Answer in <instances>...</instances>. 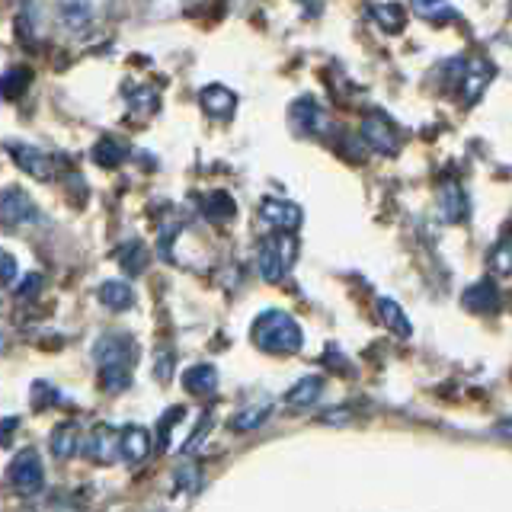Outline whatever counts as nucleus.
I'll return each instance as SVG.
<instances>
[{
    "instance_id": "393cba45",
    "label": "nucleus",
    "mask_w": 512,
    "mask_h": 512,
    "mask_svg": "<svg viewBox=\"0 0 512 512\" xmlns=\"http://www.w3.org/2000/svg\"><path fill=\"white\" fill-rule=\"evenodd\" d=\"M378 314H381L384 327H388L391 333H397V336H410L413 333L410 317L404 314V308H400L394 298H378Z\"/></svg>"
},
{
    "instance_id": "f03ea898",
    "label": "nucleus",
    "mask_w": 512,
    "mask_h": 512,
    "mask_svg": "<svg viewBox=\"0 0 512 512\" xmlns=\"http://www.w3.org/2000/svg\"><path fill=\"white\" fill-rule=\"evenodd\" d=\"M298 260V240L295 231H272L256 253V269H260L263 282H282L288 269Z\"/></svg>"
},
{
    "instance_id": "39448f33",
    "label": "nucleus",
    "mask_w": 512,
    "mask_h": 512,
    "mask_svg": "<svg viewBox=\"0 0 512 512\" xmlns=\"http://www.w3.org/2000/svg\"><path fill=\"white\" fill-rule=\"evenodd\" d=\"M288 116H292V125L298 135H308V138H324L330 132V119L324 106H320L314 96H301V100L292 103L288 109Z\"/></svg>"
},
{
    "instance_id": "a211bd4d",
    "label": "nucleus",
    "mask_w": 512,
    "mask_h": 512,
    "mask_svg": "<svg viewBox=\"0 0 512 512\" xmlns=\"http://www.w3.org/2000/svg\"><path fill=\"white\" fill-rule=\"evenodd\" d=\"M96 298H100L103 308L109 311H128L135 304V292H132V285L122 282V279H109L103 282L100 288H96Z\"/></svg>"
},
{
    "instance_id": "1a4fd4ad",
    "label": "nucleus",
    "mask_w": 512,
    "mask_h": 512,
    "mask_svg": "<svg viewBox=\"0 0 512 512\" xmlns=\"http://www.w3.org/2000/svg\"><path fill=\"white\" fill-rule=\"evenodd\" d=\"M496 77V68L487 61V58H471L468 64H464V80H461V100L474 106L480 96H484V90L490 87V80Z\"/></svg>"
},
{
    "instance_id": "cd10ccee",
    "label": "nucleus",
    "mask_w": 512,
    "mask_h": 512,
    "mask_svg": "<svg viewBox=\"0 0 512 512\" xmlns=\"http://www.w3.org/2000/svg\"><path fill=\"white\" fill-rule=\"evenodd\" d=\"M26 87H29V71H23V68H13L0 77V93H4L7 100H16L20 93H26Z\"/></svg>"
},
{
    "instance_id": "9d476101",
    "label": "nucleus",
    "mask_w": 512,
    "mask_h": 512,
    "mask_svg": "<svg viewBox=\"0 0 512 512\" xmlns=\"http://www.w3.org/2000/svg\"><path fill=\"white\" fill-rule=\"evenodd\" d=\"M84 455L93 464H112L116 458H122L119 455V432L112 429V426H106V423L93 426V432H90L87 442H84Z\"/></svg>"
},
{
    "instance_id": "bb28decb",
    "label": "nucleus",
    "mask_w": 512,
    "mask_h": 512,
    "mask_svg": "<svg viewBox=\"0 0 512 512\" xmlns=\"http://www.w3.org/2000/svg\"><path fill=\"white\" fill-rule=\"evenodd\" d=\"M269 404H260V407H247V410H240L234 420H231V429H237V432H250V429H256L260 426L266 416H269Z\"/></svg>"
},
{
    "instance_id": "2eb2a0df",
    "label": "nucleus",
    "mask_w": 512,
    "mask_h": 512,
    "mask_svg": "<svg viewBox=\"0 0 512 512\" xmlns=\"http://www.w3.org/2000/svg\"><path fill=\"white\" fill-rule=\"evenodd\" d=\"M119 455L128 464H141L151 455V432L144 426H125L119 432Z\"/></svg>"
},
{
    "instance_id": "9b49d317",
    "label": "nucleus",
    "mask_w": 512,
    "mask_h": 512,
    "mask_svg": "<svg viewBox=\"0 0 512 512\" xmlns=\"http://www.w3.org/2000/svg\"><path fill=\"white\" fill-rule=\"evenodd\" d=\"M362 141L378 154H397V144H400L391 122L381 119V116H365L362 119Z\"/></svg>"
},
{
    "instance_id": "4468645a",
    "label": "nucleus",
    "mask_w": 512,
    "mask_h": 512,
    "mask_svg": "<svg viewBox=\"0 0 512 512\" xmlns=\"http://www.w3.org/2000/svg\"><path fill=\"white\" fill-rule=\"evenodd\" d=\"M439 215L448 221V224H461L468 218V196H464L461 183L455 180H445L439 186Z\"/></svg>"
},
{
    "instance_id": "423d86ee",
    "label": "nucleus",
    "mask_w": 512,
    "mask_h": 512,
    "mask_svg": "<svg viewBox=\"0 0 512 512\" xmlns=\"http://www.w3.org/2000/svg\"><path fill=\"white\" fill-rule=\"evenodd\" d=\"M93 359L100 368H132L135 365V343L122 333H106L96 340Z\"/></svg>"
},
{
    "instance_id": "c756f323",
    "label": "nucleus",
    "mask_w": 512,
    "mask_h": 512,
    "mask_svg": "<svg viewBox=\"0 0 512 512\" xmlns=\"http://www.w3.org/2000/svg\"><path fill=\"white\" fill-rule=\"evenodd\" d=\"M157 93L151 90V87H141V90H135V93H128V106H132V112L135 116H151V112L157 109Z\"/></svg>"
},
{
    "instance_id": "dca6fc26",
    "label": "nucleus",
    "mask_w": 512,
    "mask_h": 512,
    "mask_svg": "<svg viewBox=\"0 0 512 512\" xmlns=\"http://www.w3.org/2000/svg\"><path fill=\"white\" fill-rule=\"evenodd\" d=\"M461 304L468 308L471 314H490L500 308V292H496V285L490 279H480L474 285L464 288L461 295Z\"/></svg>"
},
{
    "instance_id": "f257e3e1",
    "label": "nucleus",
    "mask_w": 512,
    "mask_h": 512,
    "mask_svg": "<svg viewBox=\"0 0 512 512\" xmlns=\"http://www.w3.org/2000/svg\"><path fill=\"white\" fill-rule=\"evenodd\" d=\"M253 346L269 352V356H295V352L304 346V333L301 324L288 314V311H263L253 320Z\"/></svg>"
},
{
    "instance_id": "4be33fe9",
    "label": "nucleus",
    "mask_w": 512,
    "mask_h": 512,
    "mask_svg": "<svg viewBox=\"0 0 512 512\" xmlns=\"http://www.w3.org/2000/svg\"><path fill=\"white\" fill-rule=\"evenodd\" d=\"M116 256H119V266L128 272V276H141V272L148 269V260H151V253L141 240H128V244L119 247Z\"/></svg>"
},
{
    "instance_id": "72a5a7b5",
    "label": "nucleus",
    "mask_w": 512,
    "mask_h": 512,
    "mask_svg": "<svg viewBox=\"0 0 512 512\" xmlns=\"http://www.w3.org/2000/svg\"><path fill=\"white\" fill-rule=\"evenodd\" d=\"M170 365H173L170 352H164V362L157 359V378H160V381H167V378H170Z\"/></svg>"
},
{
    "instance_id": "2f4dec72",
    "label": "nucleus",
    "mask_w": 512,
    "mask_h": 512,
    "mask_svg": "<svg viewBox=\"0 0 512 512\" xmlns=\"http://www.w3.org/2000/svg\"><path fill=\"white\" fill-rule=\"evenodd\" d=\"M16 272H20V266H16V256L10 250L0 247V282H13L16 279Z\"/></svg>"
},
{
    "instance_id": "a878e982",
    "label": "nucleus",
    "mask_w": 512,
    "mask_h": 512,
    "mask_svg": "<svg viewBox=\"0 0 512 512\" xmlns=\"http://www.w3.org/2000/svg\"><path fill=\"white\" fill-rule=\"evenodd\" d=\"M372 20L384 32L397 36V32H404V26H407V13H404V7H400V4H375L372 7Z\"/></svg>"
},
{
    "instance_id": "6e6552de",
    "label": "nucleus",
    "mask_w": 512,
    "mask_h": 512,
    "mask_svg": "<svg viewBox=\"0 0 512 512\" xmlns=\"http://www.w3.org/2000/svg\"><path fill=\"white\" fill-rule=\"evenodd\" d=\"M0 218L7 224H39L42 212L20 186H7L0 189Z\"/></svg>"
},
{
    "instance_id": "412c9836",
    "label": "nucleus",
    "mask_w": 512,
    "mask_h": 512,
    "mask_svg": "<svg viewBox=\"0 0 512 512\" xmlns=\"http://www.w3.org/2000/svg\"><path fill=\"white\" fill-rule=\"evenodd\" d=\"M125 157H128V148L119 138H100V141L93 144V164H100L106 170L122 167Z\"/></svg>"
},
{
    "instance_id": "f704fd0d",
    "label": "nucleus",
    "mask_w": 512,
    "mask_h": 512,
    "mask_svg": "<svg viewBox=\"0 0 512 512\" xmlns=\"http://www.w3.org/2000/svg\"><path fill=\"white\" fill-rule=\"evenodd\" d=\"M496 436L512 442V420H500V423H496Z\"/></svg>"
},
{
    "instance_id": "f3484780",
    "label": "nucleus",
    "mask_w": 512,
    "mask_h": 512,
    "mask_svg": "<svg viewBox=\"0 0 512 512\" xmlns=\"http://www.w3.org/2000/svg\"><path fill=\"white\" fill-rule=\"evenodd\" d=\"M410 10L432 26H452L461 20V13L448 0H410Z\"/></svg>"
},
{
    "instance_id": "6ab92c4d",
    "label": "nucleus",
    "mask_w": 512,
    "mask_h": 512,
    "mask_svg": "<svg viewBox=\"0 0 512 512\" xmlns=\"http://www.w3.org/2000/svg\"><path fill=\"white\" fill-rule=\"evenodd\" d=\"M183 388L189 394H196V397H208V394H215L218 388V372H215V365H192L183 372Z\"/></svg>"
},
{
    "instance_id": "0eeeda50",
    "label": "nucleus",
    "mask_w": 512,
    "mask_h": 512,
    "mask_svg": "<svg viewBox=\"0 0 512 512\" xmlns=\"http://www.w3.org/2000/svg\"><path fill=\"white\" fill-rule=\"evenodd\" d=\"M256 212H260V221L272 231H298L301 221H304L301 208L295 202H288V199H279V196H266Z\"/></svg>"
},
{
    "instance_id": "20e7f679",
    "label": "nucleus",
    "mask_w": 512,
    "mask_h": 512,
    "mask_svg": "<svg viewBox=\"0 0 512 512\" xmlns=\"http://www.w3.org/2000/svg\"><path fill=\"white\" fill-rule=\"evenodd\" d=\"M7 154L13 157V164L23 173H29L32 180L48 183L55 176V160L45 151H39L36 144H23V141H7Z\"/></svg>"
},
{
    "instance_id": "ddd939ff",
    "label": "nucleus",
    "mask_w": 512,
    "mask_h": 512,
    "mask_svg": "<svg viewBox=\"0 0 512 512\" xmlns=\"http://www.w3.org/2000/svg\"><path fill=\"white\" fill-rule=\"evenodd\" d=\"M58 16L68 32H87L96 23V4L93 0H58Z\"/></svg>"
},
{
    "instance_id": "c85d7f7f",
    "label": "nucleus",
    "mask_w": 512,
    "mask_h": 512,
    "mask_svg": "<svg viewBox=\"0 0 512 512\" xmlns=\"http://www.w3.org/2000/svg\"><path fill=\"white\" fill-rule=\"evenodd\" d=\"M490 269L496 276H512V244L509 240H500V244L490 250Z\"/></svg>"
},
{
    "instance_id": "7c9ffc66",
    "label": "nucleus",
    "mask_w": 512,
    "mask_h": 512,
    "mask_svg": "<svg viewBox=\"0 0 512 512\" xmlns=\"http://www.w3.org/2000/svg\"><path fill=\"white\" fill-rule=\"evenodd\" d=\"M55 400H58V391L52 388V384H45V381H36V384H32V407H36V410L52 407Z\"/></svg>"
},
{
    "instance_id": "5701e85b",
    "label": "nucleus",
    "mask_w": 512,
    "mask_h": 512,
    "mask_svg": "<svg viewBox=\"0 0 512 512\" xmlns=\"http://www.w3.org/2000/svg\"><path fill=\"white\" fill-rule=\"evenodd\" d=\"M202 215L208 221L224 224V221H231L237 215V202L228 196V192H208V196L202 199Z\"/></svg>"
},
{
    "instance_id": "b1692460",
    "label": "nucleus",
    "mask_w": 512,
    "mask_h": 512,
    "mask_svg": "<svg viewBox=\"0 0 512 512\" xmlns=\"http://www.w3.org/2000/svg\"><path fill=\"white\" fill-rule=\"evenodd\" d=\"M320 391H324V381L308 375V378H301L292 391L285 394V404L288 407H295V410H304V407H314V400L320 397Z\"/></svg>"
},
{
    "instance_id": "473e14b6",
    "label": "nucleus",
    "mask_w": 512,
    "mask_h": 512,
    "mask_svg": "<svg viewBox=\"0 0 512 512\" xmlns=\"http://www.w3.org/2000/svg\"><path fill=\"white\" fill-rule=\"evenodd\" d=\"M39 288H42V276L39 272H29V276L16 285V298H32V295H39Z\"/></svg>"
},
{
    "instance_id": "aec40b11",
    "label": "nucleus",
    "mask_w": 512,
    "mask_h": 512,
    "mask_svg": "<svg viewBox=\"0 0 512 512\" xmlns=\"http://www.w3.org/2000/svg\"><path fill=\"white\" fill-rule=\"evenodd\" d=\"M48 445H52V455L61 458V461H68L77 455V448H80V429L77 423H58L52 429V436H48Z\"/></svg>"
},
{
    "instance_id": "7ed1b4c3",
    "label": "nucleus",
    "mask_w": 512,
    "mask_h": 512,
    "mask_svg": "<svg viewBox=\"0 0 512 512\" xmlns=\"http://www.w3.org/2000/svg\"><path fill=\"white\" fill-rule=\"evenodd\" d=\"M7 480H10V487L20 493V496H36V493H42V487H45V468H42V461H39V452L26 448V452L16 455L10 461Z\"/></svg>"
},
{
    "instance_id": "f8f14e48",
    "label": "nucleus",
    "mask_w": 512,
    "mask_h": 512,
    "mask_svg": "<svg viewBox=\"0 0 512 512\" xmlns=\"http://www.w3.org/2000/svg\"><path fill=\"white\" fill-rule=\"evenodd\" d=\"M199 103L205 109V116H212L218 122H228L234 116V109H237V93H231L228 87H221V84H208L199 93Z\"/></svg>"
}]
</instances>
